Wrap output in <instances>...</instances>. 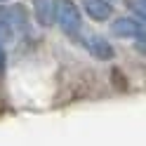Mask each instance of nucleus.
<instances>
[{
	"mask_svg": "<svg viewBox=\"0 0 146 146\" xmlns=\"http://www.w3.org/2000/svg\"><path fill=\"white\" fill-rule=\"evenodd\" d=\"M33 12H35V19L42 26H50L54 21V0H35Z\"/></svg>",
	"mask_w": 146,
	"mask_h": 146,
	"instance_id": "6",
	"label": "nucleus"
},
{
	"mask_svg": "<svg viewBox=\"0 0 146 146\" xmlns=\"http://www.w3.org/2000/svg\"><path fill=\"white\" fill-rule=\"evenodd\" d=\"M29 31V17L21 5L0 7V45L17 40V35Z\"/></svg>",
	"mask_w": 146,
	"mask_h": 146,
	"instance_id": "1",
	"label": "nucleus"
},
{
	"mask_svg": "<svg viewBox=\"0 0 146 146\" xmlns=\"http://www.w3.org/2000/svg\"><path fill=\"white\" fill-rule=\"evenodd\" d=\"M83 47L99 61H111L113 54H115L113 47H111V42H108L106 38H102V35H94V33L83 38Z\"/></svg>",
	"mask_w": 146,
	"mask_h": 146,
	"instance_id": "4",
	"label": "nucleus"
},
{
	"mask_svg": "<svg viewBox=\"0 0 146 146\" xmlns=\"http://www.w3.org/2000/svg\"><path fill=\"white\" fill-rule=\"evenodd\" d=\"M83 7H85V14H90L94 21H106L113 14V7L108 0H83Z\"/></svg>",
	"mask_w": 146,
	"mask_h": 146,
	"instance_id": "5",
	"label": "nucleus"
},
{
	"mask_svg": "<svg viewBox=\"0 0 146 146\" xmlns=\"http://www.w3.org/2000/svg\"><path fill=\"white\" fill-rule=\"evenodd\" d=\"M111 33L115 38H130L137 42L144 54H146V21H139L134 17H120L111 24Z\"/></svg>",
	"mask_w": 146,
	"mask_h": 146,
	"instance_id": "3",
	"label": "nucleus"
},
{
	"mask_svg": "<svg viewBox=\"0 0 146 146\" xmlns=\"http://www.w3.org/2000/svg\"><path fill=\"white\" fill-rule=\"evenodd\" d=\"M127 5L134 14L141 17V21H146V0H127Z\"/></svg>",
	"mask_w": 146,
	"mask_h": 146,
	"instance_id": "7",
	"label": "nucleus"
},
{
	"mask_svg": "<svg viewBox=\"0 0 146 146\" xmlns=\"http://www.w3.org/2000/svg\"><path fill=\"white\" fill-rule=\"evenodd\" d=\"M0 3H7V0H0Z\"/></svg>",
	"mask_w": 146,
	"mask_h": 146,
	"instance_id": "8",
	"label": "nucleus"
},
{
	"mask_svg": "<svg viewBox=\"0 0 146 146\" xmlns=\"http://www.w3.org/2000/svg\"><path fill=\"white\" fill-rule=\"evenodd\" d=\"M54 21L71 38H78L80 29H83V14L73 0H54Z\"/></svg>",
	"mask_w": 146,
	"mask_h": 146,
	"instance_id": "2",
	"label": "nucleus"
}]
</instances>
